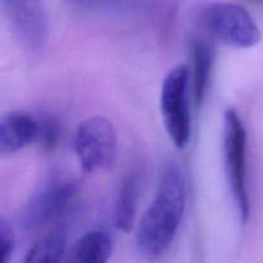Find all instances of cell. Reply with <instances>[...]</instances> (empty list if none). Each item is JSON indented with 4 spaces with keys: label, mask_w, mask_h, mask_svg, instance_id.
<instances>
[{
    "label": "cell",
    "mask_w": 263,
    "mask_h": 263,
    "mask_svg": "<svg viewBox=\"0 0 263 263\" xmlns=\"http://www.w3.org/2000/svg\"><path fill=\"white\" fill-rule=\"evenodd\" d=\"M186 203V184L177 163L167 164L159 179L154 200L145 211L136 233V244L144 257L157 259L174 241Z\"/></svg>",
    "instance_id": "cell-1"
},
{
    "label": "cell",
    "mask_w": 263,
    "mask_h": 263,
    "mask_svg": "<svg viewBox=\"0 0 263 263\" xmlns=\"http://www.w3.org/2000/svg\"><path fill=\"white\" fill-rule=\"evenodd\" d=\"M247 149L248 136L246 126L238 110L229 108L223 118V161L230 193L243 225H246L251 217V199L247 177Z\"/></svg>",
    "instance_id": "cell-2"
},
{
    "label": "cell",
    "mask_w": 263,
    "mask_h": 263,
    "mask_svg": "<svg viewBox=\"0 0 263 263\" xmlns=\"http://www.w3.org/2000/svg\"><path fill=\"white\" fill-rule=\"evenodd\" d=\"M200 20L208 32L225 45L248 49L261 41V28L254 18L235 3H208L200 12Z\"/></svg>",
    "instance_id": "cell-3"
},
{
    "label": "cell",
    "mask_w": 263,
    "mask_h": 263,
    "mask_svg": "<svg viewBox=\"0 0 263 263\" xmlns=\"http://www.w3.org/2000/svg\"><path fill=\"white\" fill-rule=\"evenodd\" d=\"M77 194V182L72 177L54 174L31 195L21 217L23 229L36 231L53 225L66 213Z\"/></svg>",
    "instance_id": "cell-4"
},
{
    "label": "cell",
    "mask_w": 263,
    "mask_h": 263,
    "mask_svg": "<svg viewBox=\"0 0 263 263\" xmlns=\"http://www.w3.org/2000/svg\"><path fill=\"white\" fill-rule=\"evenodd\" d=\"M189 67L179 64L164 77L161 89V113L164 127L175 146L185 148L192 135L189 107Z\"/></svg>",
    "instance_id": "cell-5"
},
{
    "label": "cell",
    "mask_w": 263,
    "mask_h": 263,
    "mask_svg": "<svg viewBox=\"0 0 263 263\" xmlns=\"http://www.w3.org/2000/svg\"><path fill=\"white\" fill-rule=\"evenodd\" d=\"M77 158L85 172L112 168L117 158V134L109 120L100 116L82 121L74 135Z\"/></svg>",
    "instance_id": "cell-6"
},
{
    "label": "cell",
    "mask_w": 263,
    "mask_h": 263,
    "mask_svg": "<svg viewBox=\"0 0 263 263\" xmlns=\"http://www.w3.org/2000/svg\"><path fill=\"white\" fill-rule=\"evenodd\" d=\"M3 8L26 50L40 53L49 36V14L45 3L37 0L4 2Z\"/></svg>",
    "instance_id": "cell-7"
},
{
    "label": "cell",
    "mask_w": 263,
    "mask_h": 263,
    "mask_svg": "<svg viewBox=\"0 0 263 263\" xmlns=\"http://www.w3.org/2000/svg\"><path fill=\"white\" fill-rule=\"evenodd\" d=\"M35 140V117L23 112H9L0 118V156L18 153Z\"/></svg>",
    "instance_id": "cell-8"
},
{
    "label": "cell",
    "mask_w": 263,
    "mask_h": 263,
    "mask_svg": "<svg viewBox=\"0 0 263 263\" xmlns=\"http://www.w3.org/2000/svg\"><path fill=\"white\" fill-rule=\"evenodd\" d=\"M213 67V50L211 44L203 37H195L192 43V68L189 80H192V91L195 103L202 104L211 84Z\"/></svg>",
    "instance_id": "cell-9"
},
{
    "label": "cell",
    "mask_w": 263,
    "mask_h": 263,
    "mask_svg": "<svg viewBox=\"0 0 263 263\" xmlns=\"http://www.w3.org/2000/svg\"><path fill=\"white\" fill-rule=\"evenodd\" d=\"M140 174L128 172L118 189L115 204V225L118 230L128 233L133 229L140 197Z\"/></svg>",
    "instance_id": "cell-10"
},
{
    "label": "cell",
    "mask_w": 263,
    "mask_h": 263,
    "mask_svg": "<svg viewBox=\"0 0 263 263\" xmlns=\"http://www.w3.org/2000/svg\"><path fill=\"white\" fill-rule=\"evenodd\" d=\"M113 252V240L107 231L85 234L72 247L68 256L76 263H107Z\"/></svg>",
    "instance_id": "cell-11"
},
{
    "label": "cell",
    "mask_w": 263,
    "mask_h": 263,
    "mask_svg": "<svg viewBox=\"0 0 263 263\" xmlns=\"http://www.w3.org/2000/svg\"><path fill=\"white\" fill-rule=\"evenodd\" d=\"M66 233L51 231L33 244L23 263H62L66 253Z\"/></svg>",
    "instance_id": "cell-12"
},
{
    "label": "cell",
    "mask_w": 263,
    "mask_h": 263,
    "mask_svg": "<svg viewBox=\"0 0 263 263\" xmlns=\"http://www.w3.org/2000/svg\"><path fill=\"white\" fill-rule=\"evenodd\" d=\"M36 120V140L45 151H53L61 138V123L54 116L43 115Z\"/></svg>",
    "instance_id": "cell-13"
},
{
    "label": "cell",
    "mask_w": 263,
    "mask_h": 263,
    "mask_svg": "<svg viewBox=\"0 0 263 263\" xmlns=\"http://www.w3.org/2000/svg\"><path fill=\"white\" fill-rule=\"evenodd\" d=\"M13 234L5 223L0 222V263L9 262L13 252Z\"/></svg>",
    "instance_id": "cell-14"
}]
</instances>
